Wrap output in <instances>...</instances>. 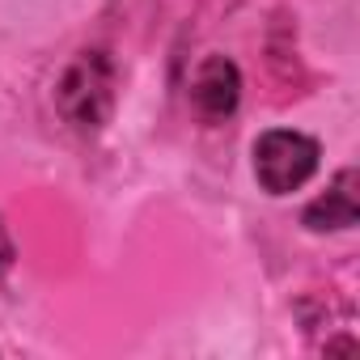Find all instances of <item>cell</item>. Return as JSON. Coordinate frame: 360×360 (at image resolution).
<instances>
[{
	"instance_id": "277c9868",
	"label": "cell",
	"mask_w": 360,
	"mask_h": 360,
	"mask_svg": "<svg viewBox=\"0 0 360 360\" xmlns=\"http://www.w3.org/2000/svg\"><path fill=\"white\" fill-rule=\"evenodd\" d=\"M360 221V174L352 165H343L322 195H314L301 212V225L309 233H343Z\"/></svg>"
},
{
	"instance_id": "6da1fadb",
	"label": "cell",
	"mask_w": 360,
	"mask_h": 360,
	"mask_svg": "<svg viewBox=\"0 0 360 360\" xmlns=\"http://www.w3.org/2000/svg\"><path fill=\"white\" fill-rule=\"evenodd\" d=\"M115 60L106 47H85L68 60V68L56 81V106L68 127L77 131H102L115 110Z\"/></svg>"
},
{
	"instance_id": "3957f363",
	"label": "cell",
	"mask_w": 360,
	"mask_h": 360,
	"mask_svg": "<svg viewBox=\"0 0 360 360\" xmlns=\"http://www.w3.org/2000/svg\"><path fill=\"white\" fill-rule=\"evenodd\" d=\"M242 102V72L229 56H204L200 68L191 72V106L208 119V123H221L238 110Z\"/></svg>"
},
{
	"instance_id": "7a4b0ae2",
	"label": "cell",
	"mask_w": 360,
	"mask_h": 360,
	"mask_svg": "<svg viewBox=\"0 0 360 360\" xmlns=\"http://www.w3.org/2000/svg\"><path fill=\"white\" fill-rule=\"evenodd\" d=\"M250 157H255V178H259V187L267 195H292V191H301L309 178L318 174L322 148L305 131L267 127V131H259Z\"/></svg>"
},
{
	"instance_id": "5b68a950",
	"label": "cell",
	"mask_w": 360,
	"mask_h": 360,
	"mask_svg": "<svg viewBox=\"0 0 360 360\" xmlns=\"http://www.w3.org/2000/svg\"><path fill=\"white\" fill-rule=\"evenodd\" d=\"M13 259H18V246H13V238H9L5 217H0V276H5V271L13 267Z\"/></svg>"
}]
</instances>
